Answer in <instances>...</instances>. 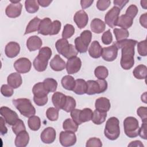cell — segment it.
Returning a JSON list of instances; mask_svg holds the SVG:
<instances>
[{
	"instance_id": "cell-57",
	"label": "cell",
	"mask_w": 147,
	"mask_h": 147,
	"mask_svg": "<svg viewBox=\"0 0 147 147\" xmlns=\"http://www.w3.org/2000/svg\"><path fill=\"white\" fill-rule=\"evenodd\" d=\"M140 24L145 28H147V13H145L144 14L141 15L140 18Z\"/></svg>"
},
{
	"instance_id": "cell-14",
	"label": "cell",
	"mask_w": 147,
	"mask_h": 147,
	"mask_svg": "<svg viewBox=\"0 0 147 147\" xmlns=\"http://www.w3.org/2000/svg\"><path fill=\"white\" fill-rule=\"evenodd\" d=\"M14 67L17 72L25 74L30 71L32 67V63L28 58L21 57L14 62Z\"/></svg>"
},
{
	"instance_id": "cell-35",
	"label": "cell",
	"mask_w": 147,
	"mask_h": 147,
	"mask_svg": "<svg viewBox=\"0 0 147 147\" xmlns=\"http://www.w3.org/2000/svg\"><path fill=\"white\" fill-rule=\"evenodd\" d=\"M147 67L144 64L137 65L133 70V76L137 79H144L146 76Z\"/></svg>"
},
{
	"instance_id": "cell-44",
	"label": "cell",
	"mask_w": 147,
	"mask_h": 147,
	"mask_svg": "<svg viewBox=\"0 0 147 147\" xmlns=\"http://www.w3.org/2000/svg\"><path fill=\"white\" fill-rule=\"evenodd\" d=\"M75 33V28L73 25L71 24H66L63 29L62 32L63 38L67 39L72 37Z\"/></svg>"
},
{
	"instance_id": "cell-58",
	"label": "cell",
	"mask_w": 147,
	"mask_h": 147,
	"mask_svg": "<svg viewBox=\"0 0 147 147\" xmlns=\"http://www.w3.org/2000/svg\"><path fill=\"white\" fill-rule=\"evenodd\" d=\"M93 2H94V1H93V0H92V1L82 0V1H80V4H81L82 8L83 9L88 8V7H89L92 5V3Z\"/></svg>"
},
{
	"instance_id": "cell-21",
	"label": "cell",
	"mask_w": 147,
	"mask_h": 147,
	"mask_svg": "<svg viewBox=\"0 0 147 147\" xmlns=\"http://www.w3.org/2000/svg\"><path fill=\"white\" fill-rule=\"evenodd\" d=\"M5 52L7 57L9 58L15 57L20 52V46L16 42H9L5 47Z\"/></svg>"
},
{
	"instance_id": "cell-53",
	"label": "cell",
	"mask_w": 147,
	"mask_h": 147,
	"mask_svg": "<svg viewBox=\"0 0 147 147\" xmlns=\"http://www.w3.org/2000/svg\"><path fill=\"white\" fill-rule=\"evenodd\" d=\"M146 111L147 108L146 107H140L137 110V113L138 115L141 118L142 122H146L147 121Z\"/></svg>"
},
{
	"instance_id": "cell-49",
	"label": "cell",
	"mask_w": 147,
	"mask_h": 147,
	"mask_svg": "<svg viewBox=\"0 0 147 147\" xmlns=\"http://www.w3.org/2000/svg\"><path fill=\"white\" fill-rule=\"evenodd\" d=\"M102 41L105 45H109L112 42L113 36L110 29L107 30L103 33L102 36Z\"/></svg>"
},
{
	"instance_id": "cell-34",
	"label": "cell",
	"mask_w": 147,
	"mask_h": 147,
	"mask_svg": "<svg viewBox=\"0 0 147 147\" xmlns=\"http://www.w3.org/2000/svg\"><path fill=\"white\" fill-rule=\"evenodd\" d=\"M61 83L64 88L67 90L72 91L75 85V80L72 76L68 75L63 77Z\"/></svg>"
},
{
	"instance_id": "cell-29",
	"label": "cell",
	"mask_w": 147,
	"mask_h": 147,
	"mask_svg": "<svg viewBox=\"0 0 147 147\" xmlns=\"http://www.w3.org/2000/svg\"><path fill=\"white\" fill-rule=\"evenodd\" d=\"M90 27L92 32L99 34L103 32L105 30L106 24L102 20L96 18L92 20L90 24Z\"/></svg>"
},
{
	"instance_id": "cell-5",
	"label": "cell",
	"mask_w": 147,
	"mask_h": 147,
	"mask_svg": "<svg viewBox=\"0 0 147 147\" xmlns=\"http://www.w3.org/2000/svg\"><path fill=\"white\" fill-rule=\"evenodd\" d=\"M12 102L20 113L25 117H30L36 114V109L29 99L18 98L13 99Z\"/></svg>"
},
{
	"instance_id": "cell-4",
	"label": "cell",
	"mask_w": 147,
	"mask_h": 147,
	"mask_svg": "<svg viewBox=\"0 0 147 147\" xmlns=\"http://www.w3.org/2000/svg\"><path fill=\"white\" fill-rule=\"evenodd\" d=\"M105 137L110 140H117L120 135L119 122L115 117H110L106 123L104 130Z\"/></svg>"
},
{
	"instance_id": "cell-15",
	"label": "cell",
	"mask_w": 147,
	"mask_h": 147,
	"mask_svg": "<svg viewBox=\"0 0 147 147\" xmlns=\"http://www.w3.org/2000/svg\"><path fill=\"white\" fill-rule=\"evenodd\" d=\"M81 66L82 61L77 56H75L67 60L65 67L68 74H74L80 70Z\"/></svg>"
},
{
	"instance_id": "cell-30",
	"label": "cell",
	"mask_w": 147,
	"mask_h": 147,
	"mask_svg": "<svg viewBox=\"0 0 147 147\" xmlns=\"http://www.w3.org/2000/svg\"><path fill=\"white\" fill-rule=\"evenodd\" d=\"M133 22V19L126 14L121 15L117 20L116 26H118L122 29H127L131 26Z\"/></svg>"
},
{
	"instance_id": "cell-42",
	"label": "cell",
	"mask_w": 147,
	"mask_h": 147,
	"mask_svg": "<svg viewBox=\"0 0 147 147\" xmlns=\"http://www.w3.org/2000/svg\"><path fill=\"white\" fill-rule=\"evenodd\" d=\"M76 105V101L74 98L71 96H67L66 102L63 110L67 113L71 112L75 108Z\"/></svg>"
},
{
	"instance_id": "cell-12",
	"label": "cell",
	"mask_w": 147,
	"mask_h": 147,
	"mask_svg": "<svg viewBox=\"0 0 147 147\" xmlns=\"http://www.w3.org/2000/svg\"><path fill=\"white\" fill-rule=\"evenodd\" d=\"M121 10L114 6L109 10L105 16V23L110 28H113L116 26L117 20L120 14Z\"/></svg>"
},
{
	"instance_id": "cell-13",
	"label": "cell",
	"mask_w": 147,
	"mask_h": 147,
	"mask_svg": "<svg viewBox=\"0 0 147 147\" xmlns=\"http://www.w3.org/2000/svg\"><path fill=\"white\" fill-rule=\"evenodd\" d=\"M59 141L63 146H71L76 142V136L74 132L69 131H61L60 133Z\"/></svg>"
},
{
	"instance_id": "cell-55",
	"label": "cell",
	"mask_w": 147,
	"mask_h": 147,
	"mask_svg": "<svg viewBox=\"0 0 147 147\" xmlns=\"http://www.w3.org/2000/svg\"><path fill=\"white\" fill-rule=\"evenodd\" d=\"M127 2H129L128 0H114L113 1L114 5H115V6H117L120 10H121Z\"/></svg>"
},
{
	"instance_id": "cell-52",
	"label": "cell",
	"mask_w": 147,
	"mask_h": 147,
	"mask_svg": "<svg viewBox=\"0 0 147 147\" xmlns=\"http://www.w3.org/2000/svg\"><path fill=\"white\" fill-rule=\"evenodd\" d=\"M61 24L58 20H55L52 22V29L51 36L52 35H56L57 34L61 29Z\"/></svg>"
},
{
	"instance_id": "cell-22",
	"label": "cell",
	"mask_w": 147,
	"mask_h": 147,
	"mask_svg": "<svg viewBox=\"0 0 147 147\" xmlns=\"http://www.w3.org/2000/svg\"><path fill=\"white\" fill-rule=\"evenodd\" d=\"M67 96L60 92H55L52 96V101L54 106L58 110L63 109L65 102Z\"/></svg>"
},
{
	"instance_id": "cell-39",
	"label": "cell",
	"mask_w": 147,
	"mask_h": 147,
	"mask_svg": "<svg viewBox=\"0 0 147 147\" xmlns=\"http://www.w3.org/2000/svg\"><path fill=\"white\" fill-rule=\"evenodd\" d=\"M25 7L26 11L29 13H34L39 9V5L37 1L35 0L25 1Z\"/></svg>"
},
{
	"instance_id": "cell-9",
	"label": "cell",
	"mask_w": 147,
	"mask_h": 147,
	"mask_svg": "<svg viewBox=\"0 0 147 147\" xmlns=\"http://www.w3.org/2000/svg\"><path fill=\"white\" fill-rule=\"evenodd\" d=\"M92 114L93 112L90 108H84L83 110L74 109L71 111V117L78 125L91 120Z\"/></svg>"
},
{
	"instance_id": "cell-27",
	"label": "cell",
	"mask_w": 147,
	"mask_h": 147,
	"mask_svg": "<svg viewBox=\"0 0 147 147\" xmlns=\"http://www.w3.org/2000/svg\"><path fill=\"white\" fill-rule=\"evenodd\" d=\"M29 136L25 130L19 133L15 139V145L17 147H25L29 143Z\"/></svg>"
},
{
	"instance_id": "cell-17",
	"label": "cell",
	"mask_w": 147,
	"mask_h": 147,
	"mask_svg": "<svg viewBox=\"0 0 147 147\" xmlns=\"http://www.w3.org/2000/svg\"><path fill=\"white\" fill-rule=\"evenodd\" d=\"M56 130L52 127L45 128L40 134V138L44 144H51L54 142L56 139Z\"/></svg>"
},
{
	"instance_id": "cell-40",
	"label": "cell",
	"mask_w": 147,
	"mask_h": 147,
	"mask_svg": "<svg viewBox=\"0 0 147 147\" xmlns=\"http://www.w3.org/2000/svg\"><path fill=\"white\" fill-rule=\"evenodd\" d=\"M94 74L98 79L104 80L108 76L109 71L106 67L99 65L95 69Z\"/></svg>"
},
{
	"instance_id": "cell-46",
	"label": "cell",
	"mask_w": 147,
	"mask_h": 147,
	"mask_svg": "<svg viewBox=\"0 0 147 147\" xmlns=\"http://www.w3.org/2000/svg\"><path fill=\"white\" fill-rule=\"evenodd\" d=\"M137 51L138 54L141 56H146L147 55L146 40L140 41L137 43Z\"/></svg>"
},
{
	"instance_id": "cell-23",
	"label": "cell",
	"mask_w": 147,
	"mask_h": 147,
	"mask_svg": "<svg viewBox=\"0 0 147 147\" xmlns=\"http://www.w3.org/2000/svg\"><path fill=\"white\" fill-rule=\"evenodd\" d=\"M42 45L41 39L37 36L29 37L26 41V47L29 51H35L40 49Z\"/></svg>"
},
{
	"instance_id": "cell-43",
	"label": "cell",
	"mask_w": 147,
	"mask_h": 147,
	"mask_svg": "<svg viewBox=\"0 0 147 147\" xmlns=\"http://www.w3.org/2000/svg\"><path fill=\"white\" fill-rule=\"evenodd\" d=\"M47 118L51 121H55L59 118V110L56 107H49L46 111Z\"/></svg>"
},
{
	"instance_id": "cell-47",
	"label": "cell",
	"mask_w": 147,
	"mask_h": 147,
	"mask_svg": "<svg viewBox=\"0 0 147 147\" xmlns=\"http://www.w3.org/2000/svg\"><path fill=\"white\" fill-rule=\"evenodd\" d=\"M1 94L6 97H10L14 93L13 88L9 84H3L1 88Z\"/></svg>"
},
{
	"instance_id": "cell-37",
	"label": "cell",
	"mask_w": 147,
	"mask_h": 147,
	"mask_svg": "<svg viewBox=\"0 0 147 147\" xmlns=\"http://www.w3.org/2000/svg\"><path fill=\"white\" fill-rule=\"evenodd\" d=\"M28 125L30 130L33 131L38 130L41 126V120L38 116L33 115L29 117L28 121Z\"/></svg>"
},
{
	"instance_id": "cell-54",
	"label": "cell",
	"mask_w": 147,
	"mask_h": 147,
	"mask_svg": "<svg viewBox=\"0 0 147 147\" xmlns=\"http://www.w3.org/2000/svg\"><path fill=\"white\" fill-rule=\"evenodd\" d=\"M146 122H142L141 127L140 128L138 132V135L141 137V138L144 140H146Z\"/></svg>"
},
{
	"instance_id": "cell-19",
	"label": "cell",
	"mask_w": 147,
	"mask_h": 147,
	"mask_svg": "<svg viewBox=\"0 0 147 147\" xmlns=\"http://www.w3.org/2000/svg\"><path fill=\"white\" fill-rule=\"evenodd\" d=\"M22 5L21 3H11L6 8L5 13L10 18H16L19 17L22 11Z\"/></svg>"
},
{
	"instance_id": "cell-16",
	"label": "cell",
	"mask_w": 147,
	"mask_h": 147,
	"mask_svg": "<svg viewBox=\"0 0 147 147\" xmlns=\"http://www.w3.org/2000/svg\"><path fill=\"white\" fill-rule=\"evenodd\" d=\"M118 48L114 44L102 48V57L107 61H113L117 57Z\"/></svg>"
},
{
	"instance_id": "cell-8",
	"label": "cell",
	"mask_w": 147,
	"mask_h": 147,
	"mask_svg": "<svg viewBox=\"0 0 147 147\" xmlns=\"http://www.w3.org/2000/svg\"><path fill=\"white\" fill-rule=\"evenodd\" d=\"M125 134L129 138H135L138 136L139 124L138 120L133 117H127L123 121Z\"/></svg>"
},
{
	"instance_id": "cell-24",
	"label": "cell",
	"mask_w": 147,
	"mask_h": 147,
	"mask_svg": "<svg viewBox=\"0 0 147 147\" xmlns=\"http://www.w3.org/2000/svg\"><path fill=\"white\" fill-rule=\"evenodd\" d=\"M65 61L59 55H56L50 61L51 68L55 71H63L65 68Z\"/></svg>"
},
{
	"instance_id": "cell-38",
	"label": "cell",
	"mask_w": 147,
	"mask_h": 147,
	"mask_svg": "<svg viewBox=\"0 0 147 147\" xmlns=\"http://www.w3.org/2000/svg\"><path fill=\"white\" fill-rule=\"evenodd\" d=\"M78 124H77L72 119L67 118L63 123V127L66 131L76 132L78 129Z\"/></svg>"
},
{
	"instance_id": "cell-51",
	"label": "cell",
	"mask_w": 147,
	"mask_h": 147,
	"mask_svg": "<svg viewBox=\"0 0 147 147\" xmlns=\"http://www.w3.org/2000/svg\"><path fill=\"white\" fill-rule=\"evenodd\" d=\"M111 1L109 0H99L96 2V7L99 10L104 11L110 5Z\"/></svg>"
},
{
	"instance_id": "cell-7",
	"label": "cell",
	"mask_w": 147,
	"mask_h": 147,
	"mask_svg": "<svg viewBox=\"0 0 147 147\" xmlns=\"http://www.w3.org/2000/svg\"><path fill=\"white\" fill-rule=\"evenodd\" d=\"M92 33L89 30L83 31L80 36L75 39V48L78 52L83 53L87 51L88 45L91 41Z\"/></svg>"
},
{
	"instance_id": "cell-32",
	"label": "cell",
	"mask_w": 147,
	"mask_h": 147,
	"mask_svg": "<svg viewBox=\"0 0 147 147\" xmlns=\"http://www.w3.org/2000/svg\"><path fill=\"white\" fill-rule=\"evenodd\" d=\"M107 112H103L95 109L92 114V121L96 125H100L103 123L106 118Z\"/></svg>"
},
{
	"instance_id": "cell-2",
	"label": "cell",
	"mask_w": 147,
	"mask_h": 147,
	"mask_svg": "<svg viewBox=\"0 0 147 147\" xmlns=\"http://www.w3.org/2000/svg\"><path fill=\"white\" fill-rule=\"evenodd\" d=\"M52 56V50L48 47L40 49L38 55L34 59L33 65L34 69L38 72L44 71L48 65V60Z\"/></svg>"
},
{
	"instance_id": "cell-3",
	"label": "cell",
	"mask_w": 147,
	"mask_h": 147,
	"mask_svg": "<svg viewBox=\"0 0 147 147\" xmlns=\"http://www.w3.org/2000/svg\"><path fill=\"white\" fill-rule=\"evenodd\" d=\"M55 47L59 54L68 59L76 56L78 53L75 47L69 44L67 39L60 38L58 40L55 44Z\"/></svg>"
},
{
	"instance_id": "cell-41",
	"label": "cell",
	"mask_w": 147,
	"mask_h": 147,
	"mask_svg": "<svg viewBox=\"0 0 147 147\" xmlns=\"http://www.w3.org/2000/svg\"><path fill=\"white\" fill-rule=\"evenodd\" d=\"M113 32L117 41H121L126 39L129 36V33L127 29L122 28H115L113 30Z\"/></svg>"
},
{
	"instance_id": "cell-50",
	"label": "cell",
	"mask_w": 147,
	"mask_h": 147,
	"mask_svg": "<svg viewBox=\"0 0 147 147\" xmlns=\"http://www.w3.org/2000/svg\"><path fill=\"white\" fill-rule=\"evenodd\" d=\"M138 11V9L137 6L135 5H131L127 7L125 14L127 15L128 16L133 19L137 16Z\"/></svg>"
},
{
	"instance_id": "cell-28",
	"label": "cell",
	"mask_w": 147,
	"mask_h": 147,
	"mask_svg": "<svg viewBox=\"0 0 147 147\" xmlns=\"http://www.w3.org/2000/svg\"><path fill=\"white\" fill-rule=\"evenodd\" d=\"M102 48L98 41L92 42L89 49L88 53L90 56L94 59L99 58L101 56Z\"/></svg>"
},
{
	"instance_id": "cell-6",
	"label": "cell",
	"mask_w": 147,
	"mask_h": 147,
	"mask_svg": "<svg viewBox=\"0 0 147 147\" xmlns=\"http://www.w3.org/2000/svg\"><path fill=\"white\" fill-rule=\"evenodd\" d=\"M34 95L33 100L36 105L38 106H43L48 102V92L44 88L42 82H38L35 84L32 88Z\"/></svg>"
},
{
	"instance_id": "cell-25",
	"label": "cell",
	"mask_w": 147,
	"mask_h": 147,
	"mask_svg": "<svg viewBox=\"0 0 147 147\" xmlns=\"http://www.w3.org/2000/svg\"><path fill=\"white\" fill-rule=\"evenodd\" d=\"M95 109L107 112L111 107L110 100L105 97H100L95 100Z\"/></svg>"
},
{
	"instance_id": "cell-20",
	"label": "cell",
	"mask_w": 147,
	"mask_h": 147,
	"mask_svg": "<svg viewBox=\"0 0 147 147\" xmlns=\"http://www.w3.org/2000/svg\"><path fill=\"white\" fill-rule=\"evenodd\" d=\"M52 29V22L49 18L46 17L41 20L38 33L39 34L47 36L51 35Z\"/></svg>"
},
{
	"instance_id": "cell-1",
	"label": "cell",
	"mask_w": 147,
	"mask_h": 147,
	"mask_svg": "<svg viewBox=\"0 0 147 147\" xmlns=\"http://www.w3.org/2000/svg\"><path fill=\"white\" fill-rule=\"evenodd\" d=\"M137 43V41L133 39H125L114 43L118 49L122 50L120 64L125 70L130 69L134 65V48Z\"/></svg>"
},
{
	"instance_id": "cell-61",
	"label": "cell",
	"mask_w": 147,
	"mask_h": 147,
	"mask_svg": "<svg viewBox=\"0 0 147 147\" xmlns=\"http://www.w3.org/2000/svg\"><path fill=\"white\" fill-rule=\"evenodd\" d=\"M146 3H147V1H141V5L145 9H146Z\"/></svg>"
},
{
	"instance_id": "cell-10",
	"label": "cell",
	"mask_w": 147,
	"mask_h": 147,
	"mask_svg": "<svg viewBox=\"0 0 147 147\" xmlns=\"http://www.w3.org/2000/svg\"><path fill=\"white\" fill-rule=\"evenodd\" d=\"M87 82V89L86 93L87 95H94L104 92L107 89V82L104 80L98 79L97 80H89Z\"/></svg>"
},
{
	"instance_id": "cell-11",
	"label": "cell",
	"mask_w": 147,
	"mask_h": 147,
	"mask_svg": "<svg viewBox=\"0 0 147 147\" xmlns=\"http://www.w3.org/2000/svg\"><path fill=\"white\" fill-rule=\"evenodd\" d=\"M0 114L3 117L5 122L9 125H14L19 119L16 112L6 106H2L0 108Z\"/></svg>"
},
{
	"instance_id": "cell-31",
	"label": "cell",
	"mask_w": 147,
	"mask_h": 147,
	"mask_svg": "<svg viewBox=\"0 0 147 147\" xmlns=\"http://www.w3.org/2000/svg\"><path fill=\"white\" fill-rule=\"evenodd\" d=\"M87 89V82L82 79H78L75 80V85L73 89V91L78 95H83L86 93Z\"/></svg>"
},
{
	"instance_id": "cell-36",
	"label": "cell",
	"mask_w": 147,
	"mask_h": 147,
	"mask_svg": "<svg viewBox=\"0 0 147 147\" xmlns=\"http://www.w3.org/2000/svg\"><path fill=\"white\" fill-rule=\"evenodd\" d=\"M43 85L46 90L49 92H55L57 87V81L53 78H46L43 81Z\"/></svg>"
},
{
	"instance_id": "cell-33",
	"label": "cell",
	"mask_w": 147,
	"mask_h": 147,
	"mask_svg": "<svg viewBox=\"0 0 147 147\" xmlns=\"http://www.w3.org/2000/svg\"><path fill=\"white\" fill-rule=\"evenodd\" d=\"M40 22L41 20L37 17H35L34 18L30 20L26 28L24 34H27L36 31H38Z\"/></svg>"
},
{
	"instance_id": "cell-45",
	"label": "cell",
	"mask_w": 147,
	"mask_h": 147,
	"mask_svg": "<svg viewBox=\"0 0 147 147\" xmlns=\"http://www.w3.org/2000/svg\"><path fill=\"white\" fill-rule=\"evenodd\" d=\"M25 130L26 127L25 124L24 122L20 119H18L16 123L12 126V130L16 135H17L19 133Z\"/></svg>"
},
{
	"instance_id": "cell-56",
	"label": "cell",
	"mask_w": 147,
	"mask_h": 147,
	"mask_svg": "<svg viewBox=\"0 0 147 147\" xmlns=\"http://www.w3.org/2000/svg\"><path fill=\"white\" fill-rule=\"evenodd\" d=\"M0 121H1V133L2 135H4L7 132V129L5 126V119H3V118L2 117H1Z\"/></svg>"
},
{
	"instance_id": "cell-26",
	"label": "cell",
	"mask_w": 147,
	"mask_h": 147,
	"mask_svg": "<svg viewBox=\"0 0 147 147\" xmlns=\"http://www.w3.org/2000/svg\"><path fill=\"white\" fill-rule=\"evenodd\" d=\"M8 84L13 88H18L22 83L21 75L18 72H13L10 74L7 79Z\"/></svg>"
},
{
	"instance_id": "cell-18",
	"label": "cell",
	"mask_w": 147,
	"mask_h": 147,
	"mask_svg": "<svg viewBox=\"0 0 147 147\" xmlns=\"http://www.w3.org/2000/svg\"><path fill=\"white\" fill-rule=\"evenodd\" d=\"M74 20L77 26L79 29H82L87 25L88 21V16L84 10H79L75 14Z\"/></svg>"
},
{
	"instance_id": "cell-60",
	"label": "cell",
	"mask_w": 147,
	"mask_h": 147,
	"mask_svg": "<svg viewBox=\"0 0 147 147\" xmlns=\"http://www.w3.org/2000/svg\"><path fill=\"white\" fill-rule=\"evenodd\" d=\"M128 146H142L144 147V145L141 143V142L140 141H131L130 142V144H129L128 145Z\"/></svg>"
},
{
	"instance_id": "cell-59",
	"label": "cell",
	"mask_w": 147,
	"mask_h": 147,
	"mask_svg": "<svg viewBox=\"0 0 147 147\" xmlns=\"http://www.w3.org/2000/svg\"><path fill=\"white\" fill-rule=\"evenodd\" d=\"M37 2L39 5L42 7H47L48 6L50 3L52 2V1H46V0H38Z\"/></svg>"
},
{
	"instance_id": "cell-48",
	"label": "cell",
	"mask_w": 147,
	"mask_h": 147,
	"mask_svg": "<svg viewBox=\"0 0 147 147\" xmlns=\"http://www.w3.org/2000/svg\"><path fill=\"white\" fill-rule=\"evenodd\" d=\"M86 146V147H101L102 146V143L99 138L92 137L87 140Z\"/></svg>"
}]
</instances>
